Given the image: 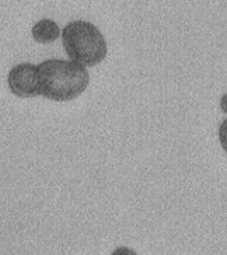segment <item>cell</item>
Returning <instances> with one entry per match:
<instances>
[{"instance_id":"6da1fadb","label":"cell","mask_w":227,"mask_h":255,"mask_svg":"<svg viewBox=\"0 0 227 255\" xmlns=\"http://www.w3.org/2000/svg\"><path fill=\"white\" fill-rule=\"evenodd\" d=\"M40 95L52 101H71L89 85L87 67L64 59H47L37 65Z\"/></svg>"},{"instance_id":"7a4b0ae2","label":"cell","mask_w":227,"mask_h":255,"mask_svg":"<svg viewBox=\"0 0 227 255\" xmlns=\"http://www.w3.org/2000/svg\"><path fill=\"white\" fill-rule=\"evenodd\" d=\"M61 37L67 56L82 66H96L106 59L108 52L106 39L98 27L87 20L67 22Z\"/></svg>"},{"instance_id":"3957f363","label":"cell","mask_w":227,"mask_h":255,"mask_svg":"<svg viewBox=\"0 0 227 255\" xmlns=\"http://www.w3.org/2000/svg\"><path fill=\"white\" fill-rule=\"evenodd\" d=\"M7 86L19 97H34L40 95L37 65L20 62L7 72Z\"/></svg>"},{"instance_id":"277c9868","label":"cell","mask_w":227,"mask_h":255,"mask_svg":"<svg viewBox=\"0 0 227 255\" xmlns=\"http://www.w3.org/2000/svg\"><path fill=\"white\" fill-rule=\"evenodd\" d=\"M61 31L62 30L60 29L59 24L54 19H49V17L37 20L31 27L32 37L42 44L54 42L55 40L59 39Z\"/></svg>"},{"instance_id":"5b68a950","label":"cell","mask_w":227,"mask_h":255,"mask_svg":"<svg viewBox=\"0 0 227 255\" xmlns=\"http://www.w3.org/2000/svg\"><path fill=\"white\" fill-rule=\"evenodd\" d=\"M219 141L224 151L227 153V119L224 120L219 127Z\"/></svg>"},{"instance_id":"8992f818","label":"cell","mask_w":227,"mask_h":255,"mask_svg":"<svg viewBox=\"0 0 227 255\" xmlns=\"http://www.w3.org/2000/svg\"><path fill=\"white\" fill-rule=\"evenodd\" d=\"M111 255H138L136 251H133L129 247H117Z\"/></svg>"},{"instance_id":"52a82bcc","label":"cell","mask_w":227,"mask_h":255,"mask_svg":"<svg viewBox=\"0 0 227 255\" xmlns=\"http://www.w3.org/2000/svg\"><path fill=\"white\" fill-rule=\"evenodd\" d=\"M220 107H221V111H223L224 114L227 115V92H226V94H224L223 96H221Z\"/></svg>"}]
</instances>
